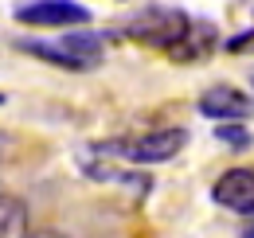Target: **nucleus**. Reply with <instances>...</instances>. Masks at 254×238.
Instances as JSON below:
<instances>
[{
    "label": "nucleus",
    "instance_id": "nucleus-1",
    "mask_svg": "<svg viewBox=\"0 0 254 238\" xmlns=\"http://www.w3.org/2000/svg\"><path fill=\"white\" fill-rule=\"evenodd\" d=\"M16 47L63 70H94L106 59V39L94 31H66L63 39H16Z\"/></svg>",
    "mask_w": 254,
    "mask_h": 238
},
{
    "label": "nucleus",
    "instance_id": "nucleus-2",
    "mask_svg": "<svg viewBox=\"0 0 254 238\" xmlns=\"http://www.w3.org/2000/svg\"><path fill=\"white\" fill-rule=\"evenodd\" d=\"M184 145H188L184 129H149V133H137V137H106L90 152L129 160V164H168L172 156L184 152Z\"/></svg>",
    "mask_w": 254,
    "mask_h": 238
},
{
    "label": "nucleus",
    "instance_id": "nucleus-3",
    "mask_svg": "<svg viewBox=\"0 0 254 238\" xmlns=\"http://www.w3.org/2000/svg\"><path fill=\"white\" fill-rule=\"evenodd\" d=\"M188 28H191V16L180 12V8H145V12H137L126 28H122V35L145 43V47H160V51L168 55V51L184 39Z\"/></svg>",
    "mask_w": 254,
    "mask_h": 238
},
{
    "label": "nucleus",
    "instance_id": "nucleus-4",
    "mask_svg": "<svg viewBox=\"0 0 254 238\" xmlns=\"http://www.w3.org/2000/svg\"><path fill=\"white\" fill-rule=\"evenodd\" d=\"M16 20L28 28H82L90 24V8L74 0H28L16 8Z\"/></svg>",
    "mask_w": 254,
    "mask_h": 238
},
{
    "label": "nucleus",
    "instance_id": "nucleus-5",
    "mask_svg": "<svg viewBox=\"0 0 254 238\" xmlns=\"http://www.w3.org/2000/svg\"><path fill=\"white\" fill-rule=\"evenodd\" d=\"M199 114L211 118V121H219V125H227V121H247L254 114V102L239 86L219 82V86H207L199 94Z\"/></svg>",
    "mask_w": 254,
    "mask_h": 238
},
{
    "label": "nucleus",
    "instance_id": "nucleus-6",
    "mask_svg": "<svg viewBox=\"0 0 254 238\" xmlns=\"http://www.w3.org/2000/svg\"><path fill=\"white\" fill-rule=\"evenodd\" d=\"M211 199L227 211L251 215L254 211V168H227L211 187Z\"/></svg>",
    "mask_w": 254,
    "mask_h": 238
},
{
    "label": "nucleus",
    "instance_id": "nucleus-7",
    "mask_svg": "<svg viewBox=\"0 0 254 238\" xmlns=\"http://www.w3.org/2000/svg\"><path fill=\"white\" fill-rule=\"evenodd\" d=\"M215 47H219V31L211 28L207 20H191V28L184 31V39L168 51V59L172 62H203V59H211Z\"/></svg>",
    "mask_w": 254,
    "mask_h": 238
},
{
    "label": "nucleus",
    "instance_id": "nucleus-8",
    "mask_svg": "<svg viewBox=\"0 0 254 238\" xmlns=\"http://www.w3.org/2000/svg\"><path fill=\"white\" fill-rule=\"evenodd\" d=\"M28 235H32L28 203L16 195H0V238H28Z\"/></svg>",
    "mask_w": 254,
    "mask_h": 238
},
{
    "label": "nucleus",
    "instance_id": "nucleus-9",
    "mask_svg": "<svg viewBox=\"0 0 254 238\" xmlns=\"http://www.w3.org/2000/svg\"><path fill=\"white\" fill-rule=\"evenodd\" d=\"M82 172L90 179H110V183H137V191H149V179L145 176H133V172H122V168H110V164H102V160H82Z\"/></svg>",
    "mask_w": 254,
    "mask_h": 238
},
{
    "label": "nucleus",
    "instance_id": "nucleus-10",
    "mask_svg": "<svg viewBox=\"0 0 254 238\" xmlns=\"http://www.w3.org/2000/svg\"><path fill=\"white\" fill-rule=\"evenodd\" d=\"M215 137H219L223 145H231V149H247V145H251V133H247L239 121H227V125H219V129H215Z\"/></svg>",
    "mask_w": 254,
    "mask_h": 238
},
{
    "label": "nucleus",
    "instance_id": "nucleus-11",
    "mask_svg": "<svg viewBox=\"0 0 254 238\" xmlns=\"http://www.w3.org/2000/svg\"><path fill=\"white\" fill-rule=\"evenodd\" d=\"M243 47H254V31H243V35L227 39V51H243Z\"/></svg>",
    "mask_w": 254,
    "mask_h": 238
},
{
    "label": "nucleus",
    "instance_id": "nucleus-12",
    "mask_svg": "<svg viewBox=\"0 0 254 238\" xmlns=\"http://www.w3.org/2000/svg\"><path fill=\"white\" fill-rule=\"evenodd\" d=\"M28 238H66V235H59V231H32Z\"/></svg>",
    "mask_w": 254,
    "mask_h": 238
},
{
    "label": "nucleus",
    "instance_id": "nucleus-13",
    "mask_svg": "<svg viewBox=\"0 0 254 238\" xmlns=\"http://www.w3.org/2000/svg\"><path fill=\"white\" fill-rule=\"evenodd\" d=\"M243 238H254V211H251V219H247V227H243Z\"/></svg>",
    "mask_w": 254,
    "mask_h": 238
},
{
    "label": "nucleus",
    "instance_id": "nucleus-14",
    "mask_svg": "<svg viewBox=\"0 0 254 238\" xmlns=\"http://www.w3.org/2000/svg\"><path fill=\"white\" fill-rule=\"evenodd\" d=\"M0 106H4V94H0Z\"/></svg>",
    "mask_w": 254,
    "mask_h": 238
},
{
    "label": "nucleus",
    "instance_id": "nucleus-15",
    "mask_svg": "<svg viewBox=\"0 0 254 238\" xmlns=\"http://www.w3.org/2000/svg\"><path fill=\"white\" fill-rule=\"evenodd\" d=\"M251 86H254V74H251Z\"/></svg>",
    "mask_w": 254,
    "mask_h": 238
}]
</instances>
